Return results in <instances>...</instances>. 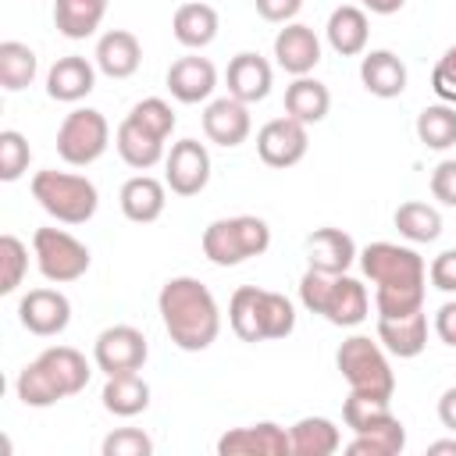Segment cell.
I'll list each match as a JSON object with an SVG mask.
<instances>
[{"mask_svg":"<svg viewBox=\"0 0 456 456\" xmlns=\"http://www.w3.org/2000/svg\"><path fill=\"white\" fill-rule=\"evenodd\" d=\"M360 267L374 281V310L378 317H406L424 310L428 292V264L413 246L399 242H370L360 249Z\"/></svg>","mask_w":456,"mask_h":456,"instance_id":"cell-1","label":"cell"},{"mask_svg":"<svg viewBox=\"0 0 456 456\" xmlns=\"http://www.w3.org/2000/svg\"><path fill=\"white\" fill-rule=\"evenodd\" d=\"M157 310L167 338L185 353H203L221 335V306L214 292L192 274L167 278L157 292Z\"/></svg>","mask_w":456,"mask_h":456,"instance_id":"cell-2","label":"cell"},{"mask_svg":"<svg viewBox=\"0 0 456 456\" xmlns=\"http://www.w3.org/2000/svg\"><path fill=\"white\" fill-rule=\"evenodd\" d=\"M89 360L75 346H50L32 363H25L14 378V392L25 406L46 410L68 395H78L89 385Z\"/></svg>","mask_w":456,"mask_h":456,"instance_id":"cell-3","label":"cell"},{"mask_svg":"<svg viewBox=\"0 0 456 456\" xmlns=\"http://www.w3.org/2000/svg\"><path fill=\"white\" fill-rule=\"evenodd\" d=\"M32 200L61 224H86L100 207V192L86 175L53 167L32 175Z\"/></svg>","mask_w":456,"mask_h":456,"instance_id":"cell-4","label":"cell"},{"mask_svg":"<svg viewBox=\"0 0 456 456\" xmlns=\"http://www.w3.org/2000/svg\"><path fill=\"white\" fill-rule=\"evenodd\" d=\"M203 256L217 267H235L246 264L249 256L267 253L271 246V228L264 217L253 214H239V217H217L203 228Z\"/></svg>","mask_w":456,"mask_h":456,"instance_id":"cell-5","label":"cell"},{"mask_svg":"<svg viewBox=\"0 0 456 456\" xmlns=\"http://www.w3.org/2000/svg\"><path fill=\"white\" fill-rule=\"evenodd\" d=\"M335 367L346 378L349 392H367L385 399H392L395 392V374L385 356V346L370 335H349L335 353Z\"/></svg>","mask_w":456,"mask_h":456,"instance_id":"cell-6","label":"cell"},{"mask_svg":"<svg viewBox=\"0 0 456 456\" xmlns=\"http://www.w3.org/2000/svg\"><path fill=\"white\" fill-rule=\"evenodd\" d=\"M32 256H36V267L46 281L53 285H71L78 281L89 264H93V253L82 239H75L71 232L64 228H36L32 235Z\"/></svg>","mask_w":456,"mask_h":456,"instance_id":"cell-7","label":"cell"},{"mask_svg":"<svg viewBox=\"0 0 456 456\" xmlns=\"http://www.w3.org/2000/svg\"><path fill=\"white\" fill-rule=\"evenodd\" d=\"M110 146V125L96 107H75L57 128V153L71 167L96 164Z\"/></svg>","mask_w":456,"mask_h":456,"instance_id":"cell-8","label":"cell"},{"mask_svg":"<svg viewBox=\"0 0 456 456\" xmlns=\"http://www.w3.org/2000/svg\"><path fill=\"white\" fill-rule=\"evenodd\" d=\"M150 356L146 335L132 324H110L96 335L93 342V363L103 374H125V370H142Z\"/></svg>","mask_w":456,"mask_h":456,"instance_id":"cell-9","label":"cell"},{"mask_svg":"<svg viewBox=\"0 0 456 456\" xmlns=\"http://www.w3.org/2000/svg\"><path fill=\"white\" fill-rule=\"evenodd\" d=\"M164 182L175 196H200L210 182V153L200 139L171 142L164 157Z\"/></svg>","mask_w":456,"mask_h":456,"instance_id":"cell-10","label":"cell"},{"mask_svg":"<svg viewBox=\"0 0 456 456\" xmlns=\"http://www.w3.org/2000/svg\"><path fill=\"white\" fill-rule=\"evenodd\" d=\"M306 150H310L306 125L289 118V114L285 118H271L256 132V157L267 167H292V164H299L306 157Z\"/></svg>","mask_w":456,"mask_h":456,"instance_id":"cell-11","label":"cell"},{"mask_svg":"<svg viewBox=\"0 0 456 456\" xmlns=\"http://www.w3.org/2000/svg\"><path fill=\"white\" fill-rule=\"evenodd\" d=\"M18 321L39 338H53L71 324V299L61 289H28L18 299Z\"/></svg>","mask_w":456,"mask_h":456,"instance_id":"cell-12","label":"cell"},{"mask_svg":"<svg viewBox=\"0 0 456 456\" xmlns=\"http://www.w3.org/2000/svg\"><path fill=\"white\" fill-rule=\"evenodd\" d=\"M217 452L221 456H292V442H289V428L274 420H256L246 428H228L217 438Z\"/></svg>","mask_w":456,"mask_h":456,"instance_id":"cell-13","label":"cell"},{"mask_svg":"<svg viewBox=\"0 0 456 456\" xmlns=\"http://www.w3.org/2000/svg\"><path fill=\"white\" fill-rule=\"evenodd\" d=\"M253 132V118H249V103L235 100V96H217L207 103L203 110V135L214 142V146H224V150H235L249 139Z\"/></svg>","mask_w":456,"mask_h":456,"instance_id":"cell-14","label":"cell"},{"mask_svg":"<svg viewBox=\"0 0 456 456\" xmlns=\"http://www.w3.org/2000/svg\"><path fill=\"white\" fill-rule=\"evenodd\" d=\"M274 61L292 78L310 75L321 64V39H317V32L310 25H303V21H289L274 36Z\"/></svg>","mask_w":456,"mask_h":456,"instance_id":"cell-15","label":"cell"},{"mask_svg":"<svg viewBox=\"0 0 456 456\" xmlns=\"http://www.w3.org/2000/svg\"><path fill=\"white\" fill-rule=\"evenodd\" d=\"M214 89H217V68L200 53H185L167 68V93L178 103H203L210 100Z\"/></svg>","mask_w":456,"mask_h":456,"instance_id":"cell-16","label":"cell"},{"mask_svg":"<svg viewBox=\"0 0 456 456\" xmlns=\"http://www.w3.org/2000/svg\"><path fill=\"white\" fill-rule=\"evenodd\" d=\"M93 89H96V64L78 53L57 57L53 68L46 71V96L57 103H78Z\"/></svg>","mask_w":456,"mask_h":456,"instance_id":"cell-17","label":"cell"},{"mask_svg":"<svg viewBox=\"0 0 456 456\" xmlns=\"http://www.w3.org/2000/svg\"><path fill=\"white\" fill-rule=\"evenodd\" d=\"M360 256L356 242L342 228H317L306 235V264L324 274H346Z\"/></svg>","mask_w":456,"mask_h":456,"instance_id":"cell-18","label":"cell"},{"mask_svg":"<svg viewBox=\"0 0 456 456\" xmlns=\"http://www.w3.org/2000/svg\"><path fill=\"white\" fill-rule=\"evenodd\" d=\"M224 82H228V96L242 100V103H260L267 93H271V82H274V71L271 64L253 53V50H242L228 61V71H224Z\"/></svg>","mask_w":456,"mask_h":456,"instance_id":"cell-19","label":"cell"},{"mask_svg":"<svg viewBox=\"0 0 456 456\" xmlns=\"http://www.w3.org/2000/svg\"><path fill=\"white\" fill-rule=\"evenodd\" d=\"M360 82H363V89L370 96L395 100V96L406 93L410 75H406V64H403L399 53H392V50H370V53L360 57Z\"/></svg>","mask_w":456,"mask_h":456,"instance_id":"cell-20","label":"cell"},{"mask_svg":"<svg viewBox=\"0 0 456 456\" xmlns=\"http://www.w3.org/2000/svg\"><path fill=\"white\" fill-rule=\"evenodd\" d=\"M367 314H370L367 285L356 281V278H349V274H335L321 317H324L328 324H335V328H356V324L367 321Z\"/></svg>","mask_w":456,"mask_h":456,"instance_id":"cell-21","label":"cell"},{"mask_svg":"<svg viewBox=\"0 0 456 456\" xmlns=\"http://www.w3.org/2000/svg\"><path fill=\"white\" fill-rule=\"evenodd\" d=\"M93 61L107 78H132L142 64V43L128 28H110L100 36Z\"/></svg>","mask_w":456,"mask_h":456,"instance_id":"cell-22","label":"cell"},{"mask_svg":"<svg viewBox=\"0 0 456 456\" xmlns=\"http://www.w3.org/2000/svg\"><path fill=\"white\" fill-rule=\"evenodd\" d=\"M378 342L385 353L399 360H413L428 349V314H406V317H378Z\"/></svg>","mask_w":456,"mask_h":456,"instance_id":"cell-23","label":"cell"},{"mask_svg":"<svg viewBox=\"0 0 456 456\" xmlns=\"http://www.w3.org/2000/svg\"><path fill=\"white\" fill-rule=\"evenodd\" d=\"M121 214L135 224H150L167 207V182H157L153 175H132L118 192Z\"/></svg>","mask_w":456,"mask_h":456,"instance_id":"cell-24","label":"cell"},{"mask_svg":"<svg viewBox=\"0 0 456 456\" xmlns=\"http://www.w3.org/2000/svg\"><path fill=\"white\" fill-rule=\"evenodd\" d=\"M324 36H328V46L342 57H356L367 50V39H370V21H367V11L356 7V4H342L328 14V25H324Z\"/></svg>","mask_w":456,"mask_h":456,"instance_id":"cell-25","label":"cell"},{"mask_svg":"<svg viewBox=\"0 0 456 456\" xmlns=\"http://www.w3.org/2000/svg\"><path fill=\"white\" fill-rule=\"evenodd\" d=\"M217 28H221V18L210 4L203 0H189V4H178L175 7V18H171V32L175 39L185 46V50H203L217 39Z\"/></svg>","mask_w":456,"mask_h":456,"instance_id":"cell-26","label":"cell"},{"mask_svg":"<svg viewBox=\"0 0 456 456\" xmlns=\"http://www.w3.org/2000/svg\"><path fill=\"white\" fill-rule=\"evenodd\" d=\"M328 110H331V93L314 75H299L285 86V114L289 118H296L303 125H317L328 118Z\"/></svg>","mask_w":456,"mask_h":456,"instance_id":"cell-27","label":"cell"},{"mask_svg":"<svg viewBox=\"0 0 456 456\" xmlns=\"http://www.w3.org/2000/svg\"><path fill=\"white\" fill-rule=\"evenodd\" d=\"M103 410L114 417H135L150 406V385L139 370H125V374H107L103 385Z\"/></svg>","mask_w":456,"mask_h":456,"instance_id":"cell-28","label":"cell"},{"mask_svg":"<svg viewBox=\"0 0 456 456\" xmlns=\"http://www.w3.org/2000/svg\"><path fill=\"white\" fill-rule=\"evenodd\" d=\"M114 146H118V157L135 167V171H150L153 164H160L167 153H164V139L150 135L146 128H139L135 121H121L118 132H114Z\"/></svg>","mask_w":456,"mask_h":456,"instance_id":"cell-29","label":"cell"},{"mask_svg":"<svg viewBox=\"0 0 456 456\" xmlns=\"http://www.w3.org/2000/svg\"><path fill=\"white\" fill-rule=\"evenodd\" d=\"M289 442H292V456H331L342 449L338 424L328 417H299L289 428Z\"/></svg>","mask_w":456,"mask_h":456,"instance_id":"cell-30","label":"cell"},{"mask_svg":"<svg viewBox=\"0 0 456 456\" xmlns=\"http://www.w3.org/2000/svg\"><path fill=\"white\" fill-rule=\"evenodd\" d=\"M264 289L239 285L228 299V324L242 342H264Z\"/></svg>","mask_w":456,"mask_h":456,"instance_id":"cell-31","label":"cell"},{"mask_svg":"<svg viewBox=\"0 0 456 456\" xmlns=\"http://www.w3.org/2000/svg\"><path fill=\"white\" fill-rule=\"evenodd\" d=\"M107 0H53V25L68 39H86L100 28Z\"/></svg>","mask_w":456,"mask_h":456,"instance_id":"cell-32","label":"cell"},{"mask_svg":"<svg viewBox=\"0 0 456 456\" xmlns=\"http://www.w3.org/2000/svg\"><path fill=\"white\" fill-rule=\"evenodd\" d=\"M392 224H395V232L406 242H435L442 235V214H438V207L420 203V200L399 203L395 214H392Z\"/></svg>","mask_w":456,"mask_h":456,"instance_id":"cell-33","label":"cell"},{"mask_svg":"<svg viewBox=\"0 0 456 456\" xmlns=\"http://www.w3.org/2000/svg\"><path fill=\"white\" fill-rule=\"evenodd\" d=\"M36 71H39V57H36L32 46H25L18 39H4L0 43V86L7 93H18V89L32 86Z\"/></svg>","mask_w":456,"mask_h":456,"instance_id":"cell-34","label":"cell"},{"mask_svg":"<svg viewBox=\"0 0 456 456\" xmlns=\"http://www.w3.org/2000/svg\"><path fill=\"white\" fill-rule=\"evenodd\" d=\"M403 449H406V428H403V420H399L395 413H392L388 420L374 424L370 431L356 435V438L346 445L349 456H395V452H403Z\"/></svg>","mask_w":456,"mask_h":456,"instance_id":"cell-35","label":"cell"},{"mask_svg":"<svg viewBox=\"0 0 456 456\" xmlns=\"http://www.w3.org/2000/svg\"><path fill=\"white\" fill-rule=\"evenodd\" d=\"M413 128L428 150H449V146H456V107L452 103H431L417 114Z\"/></svg>","mask_w":456,"mask_h":456,"instance_id":"cell-36","label":"cell"},{"mask_svg":"<svg viewBox=\"0 0 456 456\" xmlns=\"http://www.w3.org/2000/svg\"><path fill=\"white\" fill-rule=\"evenodd\" d=\"M388 417H392V399H385V395L349 392L346 403H342V420L353 435H363V431H370L374 424H381Z\"/></svg>","mask_w":456,"mask_h":456,"instance_id":"cell-37","label":"cell"},{"mask_svg":"<svg viewBox=\"0 0 456 456\" xmlns=\"http://www.w3.org/2000/svg\"><path fill=\"white\" fill-rule=\"evenodd\" d=\"M125 118L135 121L139 128H146L150 135L164 139V142H167L171 132H175V110H171V103L160 100V96H146V100H139Z\"/></svg>","mask_w":456,"mask_h":456,"instance_id":"cell-38","label":"cell"},{"mask_svg":"<svg viewBox=\"0 0 456 456\" xmlns=\"http://www.w3.org/2000/svg\"><path fill=\"white\" fill-rule=\"evenodd\" d=\"M25 274H28V246L18 235H4L0 239V292L4 296L18 292Z\"/></svg>","mask_w":456,"mask_h":456,"instance_id":"cell-39","label":"cell"},{"mask_svg":"<svg viewBox=\"0 0 456 456\" xmlns=\"http://www.w3.org/2000/svg\"><path fill=\"white\" fill-rule=\"evenodd\" d=\"M260 310H264V342H271V338H289V335L296 331V306H292L289 296L264 289Z\"/></svg>","mask_w":456,"mask_h":456,"instance_id":"cell-40","label":"cell"},{"mask_svg":"<svg viewBox=\"0 0 456 456\" xmlns=\"http://www.w3.org/2000/svg\"><path fill=\"white\" fill-rule=\"evenodd\" d=\"M28 160H32L28 139L21 132H14V128H4L0 132V178L4 182H18L28 171Z\"/></svg>","mask_w":456,"mask_h":456,"instance_id":"cell-41","label":"cell"},{"mask_svg":"<svg viewBox=\"0 0 456 456\" xmlns=\"http://www.w3.org/2000/svg\"><path fill=\"white\" fill-rule=\"evenodd\" d=\"M103 456H150L153 452V438L139 428H118L100 442Z\"/></svg>","mask_w":456,"mask_h":456,"instance_id":"cell-42","label":"cell"},{"mask_svg":"<svg viewBox=\"0 0 456 456\" xmlns=\"http://www.w3.org/2000/svg\"><path fill=\"white\" fill-rule=\"evenodd\" d=\"M331 278L335 274H324V271H314V267H306V274L299 278V303L310 314H324V303H328V292H331Z\"/></svg>","mask_w":456,"mask_h":456,"instance_id":"cell-43","label":"cell"},{"mask_svg":"<svg viewBox=\"0 0 456 456\" xmlns=\"http://www.w3.org/2000/svg\"><path fill=\"white\" fill-rule=\"evenodd\" d=\"M428 278L438 292H456V249H442L431 264H428Z\"/></svg>","mask_w":456,"mask_h":456,"instance_id":"cell-44","label":"cell"},{"mask_svg":"<svg viewBox=\"0 0 456 456\" xmlns=\"http://www.w3.org/2000/svg\"><path fill=\"white\" fill-rule=\"evenodd\" d=\"M431 196L445 207H456V160H442L431 171Z\"/></svg>","mask_w":456,"mask_h":456,"instance_id":"cell-45","label":"cell"},{"mask_svg":"<svg viewBox=\"0 0 456 456\" xmlns=\"http://www.w3.org/2000/svg\"><path fill=\"white\" fill-rule=\"evenodd\" d=\"M253 7H256V14H260L264 21H274V25H289V21L299 14L303 0H253Z\"/></svg>","mask_w":456,"mask_h":456,"instance_id":"cell-46","label":"cell"},{"mask_svg":"<svg viewBox=\"0 0 456 456\" xmlns=\"http://www.w3.org/2000/svg\"><path fill=\"white\" fill-rule=\"evenodd\" d=\"M435 335L456 349V299H445L438 310H435Z\"/></svg>","mask_w":456,"mask_h":456,"instance_id":"cell-47","label":"cell"},{"mask_svg":"<svg viewBox=\"0 0 456 456\" xmlns=\"http://www.w3.org/2000/svg\"><path fill=\"white\" fill-rule=\"evenodd\" d=\"M431 89H435V96H438L442 103H452V107H456V71L435 64V68H431Z\"/></svg>","mask_w":456,"mask_h":456,"instance_id":"cell-48","label":"cell"},{"mask_svg":"<svg viewBox=\"0 0 456 456\" xmlns=\"http://www.w3.org/2000/svg\"><path fill=\"white\" fill-rule=\"evenodd\" d=\"M438 420H442V428H449L456 435V385L442 392V399H438Z\"/></svg>","mask_w":456,"mask_h":456,"instance_id":"cell-49","label":"cell"},{"mask_svg":"<svg viewBox=\"0 0 456 456\" xmlns=\"http://www.w3.org/2000/svg\"><path fill=\"white\" fill-rule=\"evenodd\" d=\"M403 4H406V0H360L363 11H370V14H385V18H388V14H399Z\"/></svg>","mask_w":456,"mask_h":456,"instance_id":"cell-50","label":"cell"},{"mask_svg":"<svg viewBox=\"0 0 456 456\" xmlns=\"http://www.w3.org/2000/svg\"><path fill=\"white\" fill-rule=\"evenodd\" d=\"M438 452H452L456 456V438H442V442H431L428 445V456H438Z\"/></svg>","mask_w":456,"mask_h":456,"instance_id":"cell-51","label":"cell"},{"mask_svg":"<svg viewBox=\"0 0 456 456\" xmlns=\"http://www.w3.org/2000/svg\"><path fill=\"white\" fill-rule=\"evenodd\" d=\"M438 64H442V68H449V71H456V43L438 57Z\"/></svg>","mask_w":456,"mask_h":456,"instance_id":"cell-52","label":"cell"}]
</instances>
